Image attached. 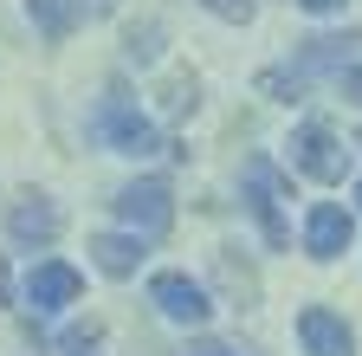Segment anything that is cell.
Listing matches in <instances>:
<instances>
[{
	"label": "cell",
	"mask_w": 362,
	"mask_h": 356,
	"mask_svg": "<svg viewBox=\"0 0 362 356\" xmlns=\"http://www.w3.org/2000/svg\"><path fill=\"white\" fill-rule=\"evenodd\" d=\"M90 130H98V143H104V149H117V156H136V162L168 149V143H162V130H156L143 110H136L123 91H104V104H98V117H90Z\"/></svg>",
	"instance_id": "obj_1"
},
{
	"label": "cell",
	"mask_w": 362,
	"mask_h": 356,
	"mask_svg": "<svg viewBox=\"0 0 362 356\" xmlns=\"http://www.w3.org/2000/svg\"><path fill=\"white\" fill-rule=\"evenodd\" d=\"M246 195H252V214H259V234H265V246L279 253V246H291V227H285V201H291V182L279 168H272L265 156H252L246 162Z\"/></svg>",
	"instance_id": "obj_2"
},
{
	"label": "cell",
	"mask_w": 362,
	"mask_h": 356,
	"mask_svg": "<svg viewBox=\"0 0 362 356\" xmlns=\"http://www.w3.org/2000/svg\"><path fill=\"white\" fill-rule=\"evenodd\" d=\"M291 168L310 175V182H324V188H337L343 175H349V149L337 143L330 123H298L291 130Z\"/></svg>",
	"instance_id": "obj_3"
},
{
	"label": "cell",
	"mask_w": 362,
	"mask_h": 356,
	"mask_svg": "<svg viewBox=\"0 0 362 356\" xmlns=\"http://www.w3.org/2000/svg\"><path fill=\"white\" fill-rule=\"evenodd\" d=\"M117 220H123L129 234H143V240H162V234L175 227V195H168V182H162V175L129 182V188L117 195Z\"/></svg>",
	"instance_id": "obj_4"
},
{
	"label": "cell",
	"mask_w": 362,
	"mask_h": 356,
	"mask_svg": "<svg viewBox=\"0 0 362 356\" xmlns=\"http://www.w3.org/2000/svg\"><path fill=\"white\" fill-rule=\"evenodd\" d=\"M149 304L162 311L168 324H188V331H201V324L214 318V298H207L188 272H156V279H149Z\"/></svg>",
	"instance_id": "obj_5"
},
{
	"label": "cell",
	"mask_w": 362,
	"mask_h": 356,
	"mask_svg": "<svg viewBox=\"0 0 362 356\" xmlns=\"http://www.w3.org/2000/svg\"><path fill=\"white\" fill-rule=\"evenodd\" d=\"M59 234H65V214H59L52 195H33V188H26V195L7 207V240H13V246H52Z\"/></svg>",
	"instance_id": "obj_6"
},
{
	"label": "cell",
	"mask_w": 362,
	"mask_h": 356,
	"mask_svg": "<svg viewBox=\"0 0 362 356\" xmlns=\"http://www.w3.org/2000/svg\"><path fill=\"white\" fill-rule=\"evenodd\" d=\"M349 240H356V220L343 201H317L304 214V253L310 259H337V253H349Z\"/></svg>",
	"instance_id": "obj_7"
},
{
	"label": "cell",
	"mask_w": 362,
	"mask_h": 356,
	"mask_svg": "<svg viewBox=\"0 0 362 356\" xmlns=\"http://www.w3.org/2000/svg\"><path fill=\"white\" fill-rule=\"evenodd\" d=\"M298 343H304V356H356V331L324 304L298 311Z\"/></svg>",
	"instance_id": "obj_8"
},
{
	"label": "cell",
	"mask_w": 362,
	"mask_h": 356,
	"mask_svg": "<svg viewBox=\"0 0 362 356\" xmlns=\"http://www.w3.org/2000/svg\"><path fill=\"white\" fill-rule=\"evenodd\" d=\"M78 292H84V279L71 272L65 259H45V265H33V279H26V304L39 311H65V304H78Z\"/></svg>",
	"instance_id": "obj_9"
},
{
	"label": "cell",
	"mask_w": 362,
	"mask_h": 356,
	"mask_svg": "<svg viewBox=\"0 0 362 356\" xmlns=\"http://www.w3.org/2000/svg\"><path fill=\"white\" fill-rule=\"evenodd\" d=\"M90 259H98V272L129 279L136 265H143V234H98L90 240Z\"/></svg>",
	"instance_id": "obj_10"
},
{
	"label": "cell",
	"mask_w": 362,
	"mask_h": 356,
	"mask_svg": "<svg viewBox=\"0 0 362 356\" xmlns=\"http://www.w3.org/2000/svg\"><path fill=\"white\" fill-rule=\"evenodd\" d=\"M78 0H26V20L39 26V39H52V46H59V39H71V26H78Z\"/></svg>",
	"instance_id": "obj_11"
},
{
	"label": "cell",
	"mask_w": 362,
	"mask_h": 356,
	"mask_svg": "<svg viewBox=\"0 0 362 356\" xmlns=\"http://www.w3.org/2000/svg\"><path fill=\"white\" fill-rule=\"evenodd\" d=\"M59 350L65 356H104V324H71Z\"/></svg>",
	"instance_id": "obj_12"
},
{
	"label": "cell",
	"mask_w": 362,
	"mask_h": 356,
	"mask_svg": "<svg viewBox=\"0 0 362 356\" xmlns=\"http://www.w3.org/2000/svg\"><path fill=\"white\" fill-rule=\"evenodd\" d=\"M207 13H220V20H233V26H246V20L259 13V0H207Z\"/></svg>",
	"instance_id": "obj_13"
},
{
	"label": "cell",
	"mask_w": 362,
	"mask_h": 356,
	"mask_svg": "<svg viewBox=\"0 0 362 356\" xmlns=\"http://www.w3.org/2000/svg\"><path fill=\"white\" fill-rule=\"evenodd\" d=\"M337 91H343L349 104H362V65H343V71H337Z\"/></svg>",
	"instance_id": "obj_14"
},
{
	"label": "cell",
	"mask_w": 362,
	"mask_h": 356,
	"mask_svg": "<svg viewBox=\"0 0 362 356\" xmlns=\"http://www.w3.org/2000/svg\"><path fill=\"white\" fill-rule=\"evenodd\" d=\"M188 356H240V350H233V343H214V337H194Z\"/></svg>",
	"instance_id": "obj_15"
},
{
	"label": "cell",
	"mask_w": 362,
	"mask_h": 356,
	"mask_svg": "<svg viewBox=\"0 0 362 356\" xmlns=\"http://www.w3.org/2000/svg\"><path fill=\"white\" fill-rule=\"evenodd\" d=\"M298 7H304V13H337L343 0H298Z\"/></svg>",
	"instance_id": "obj_16"
},
{
	"label": "cell",
	"mask_w": 362,
	"mask_h": 356,
	"mask_svg": "<svg viewBox=\"0 0 362 356\" xmlns=\"http://www.w3.org/2000/svg\"><path fill=\"white\" fill-rule=\"evenodd\" d=\"M13 298V265H0V304Z\"/></svg>",
	"instance_id": "obj_17"
},
{
	"label": "cell",
	"mask_w": 362,
	"mask_h": 356,
	"mask_svg": "<svg viewBox=\"0 0 362 356\" xmlns=\"http://www.w3.org/2000/svg\"><path fill=\"white\" fill-rule=\"evenodd\" d=\"M356 207H362V182H356Z\"/></svg>",
	"instance_id": "obj_18"
},
{
	"label": "cell",
	"mask_w": 362,
	"mask_h": 356,
	"mask_svg": "<svg viewBox=\"0 0 362 356\" xmlns=\"http://www.w3.org/2000/svg\"><path fill=\"white\" fill-rule=\"evenodd\" d=\"M356 149H362V130H356Z\"/></svg>",
	"instance_id": "obj_19"
}]
</instances>
